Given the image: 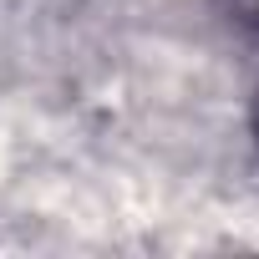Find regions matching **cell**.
Wrapping results in <instances>:
<instances>
[{
    "label": "cell",
    "mask_w": 259,
    "mask_h": 259,
    "mask_svg": "<svg viewBox=\"0 0 259 259\" xmlns=\"http://www.w3.org/2000/svg\"><path fill=\"white\" fill-rule=\"evenodd\" d=\"M219 6H224L244 31H259V0H219Z\"/></svg>",
    "instance_id": "cell-1"
}]
</instances>
